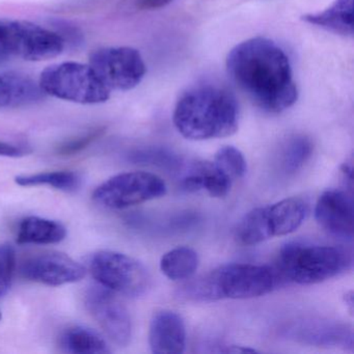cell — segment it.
Masks as SVG:
<instances>
[{
	"mask_svg": "<svg viewBox=\"0 0 354 354\" xmlns=\"http://www.w3.org/2000/svg\"><path fill=\"white\" fill-rule=\"evenodd\" d=\"M225 64L234 84L263 111L281 113L297 101L289 57L273 41H244L230 51Z\"/></svg>",
	"mask_w": 354,
	"mask_h": 354,
	"instance_id": "cell-1",
	"label": "cell"
},
{
	"mask_svg": "<svg viewBox=\"0 0 354 354\" xmlns=\"http://www.w3.org/2000/svg\"><path fill=\"white\" fill-rule=\"evenodd\" d=\"M173 121L179 133L188 140L227 138L238 130L239 109L229 91L205 84L182 95L174 111Z\"/></svg>",
	"mask_w": 354,
	"mask_h": 354,
	"instance_id": "cell-2",
	"label": "cell"
},
{
	"mask_svg": "<svg viewBox=\"0 0 354 354\" xmlns=\"http://www.w3.org/2000/svg\"><path fill=\"white\" fill-rule=\"evenodd\" d=\"M275 275L263 265L233 263L223 265L182 286L180 297L192 301L248 299L272 291Z\"/></svg>",
	"mask_w": 354,
	"mask_h": 354,
	"instance_id": "cell-3",
	"label": "cell"
},
{
	"mask_svg": "<svg viewBox=\"0 0 354 354\" xmlns=\"http://www.w3.org/2000/svg\"><path fill=\"white\" fill-rule=\"evenodd\" d=\"M351 264V254L337 246L290 242L279 256L281 272L298 285L322 283L348 270Z\"/></svg>",
	"mask_w": 354,
	"mask_h": 354,
	"instance_id": "cell-4",
	"label": "cell"
},
{
	"mask_svg": "<svg viewBox=\"0 0 354 354\" xmlns=\"http://www.w3.org/2000/svg\"><path fill=\"white\" fill-rule=\"evenodd\" d=\"M39 84L46 96L80 104H100L111 98V91L92 68L74 62L49 66L41 74Z\"/></svg>",
	"mask_w": 354,
	"mask_h": 354,
	"instance_id": "cell-5",
	"label": "cell"
},
{
	"mask_svg": "<svg viewBox=\"0 0 354 354\" xmlns=\"http://www.w3.org/2000/svg\"><path fill=\"white\" fill-rule=\"evenodd\" d=\"M65 46L57 32L26 20L0 18V59L45 61L59 57Z\"/></svg>",
	"mask_w": 354,
	"mask_h": 354,
	"instance_id": "cell-6",
	"label": "cell"
},
{
	"mask_svg": "<svg viewBox=\"0 0 354 354\" xmlns=\"http://www.w3.org/2000/svg\"><path fill=\"white\" fill-rule=\"evenodd\" d=\"M308 211V204L298 198L254 209L240 221L238 240L244 245H256L270 238L293 233L304 223Z\"/></svg>",
	"mask_w": 354,
	"mask_h": 354,
	"instance_id": "cell-7",
	"label": "cell"
},
{
	"mask_svg": "<svg viewBox=\"0 0 354 354\" xmlns=\"http://www.w3.org/2000/svg\"><path fill=\"white\" fill-rule=\"evenodd\" d=\"M88 269L99 285L127 297L145 295L152 283L148 269L140 261L113 250L92 254Z\"/></svg>",
	"mask_w": 354,
	"mask_h": 354,
	"instance_id": "cell-8",
	"label": "cell"
},
{
	"mask_svg": "<svg viewBox=\"0 0 354 354\" xmlns=\"http://www.w3.org/2000/svg\"><path fill=\"white\" fill-rule=\"evenodd\" d=\"M165 194L167 185L158 176L130 171L113 176L98 186L93 200L103 208L121 210L161 198Z\"/></svg>",
	"mask_w": 354,
	"mask_h": 354,
	"instance_id": "cell-9",
	"label": "cell"
},
{
	"mask_svg": "<svg viewBox=\"0 0 354 354\" xmlns=\"http://www.w3.org/2000/svg\"><path fill=\"white\" fill-rule=\"evenodd\" d=\"M88 66L111 92L136 88L147 72L142 55L131 47L96 49L90 53Z\"/></svg>",
	"mask_w": 354,
	"mask_h": 354,
	"instance_id": "cell-10",
	"label": "cell"
},
{
	"mask_svg": "<svg viewBox=\"0 0 354 354\" xmlns=\"http://www.w3.org/2000/svg\"><path fill=\"white\" fill-rule=\"evenodd\" d=\"M86 306L105 335L120 347L131 341L132 323L129 312L115 292L94 286L86 293Z\"/></svg>",
	"mask_w": 354,
	"mask_h": 354,
	"instance_id": "cell-11",
	"label": "cell"
},
{
	"mask_svg": "<svg viewBox=\"0 0 354 354\" xmlns=\"http://www.w3.org/2000/svg\"><path fill=\"white\" fill-rule=\"evenodd\" d=\"M21 275L42 285L57 286L77 283L86 275V268L64 252L37 254L22 264Z\"/></svg>",
	"mask_w": 354,
	"mask_h": 354,
	"instance_id": "cell-12",
	"label": "cell"
},
{
	"mask_svg": "<svg viewBox=\"0 0 354 354\" xmlns=\"http://www.w3.org/2000/svg\"><path fill=\"white\" fill-rule=\"evenodd\" d=\"M353 198L349 190L323 192L315 207L317 223L327 233L341 239L352 240L354 232Z\"/></svg>",
	"mask_w": 354,
	"mask_h": 354,
	"instance_id": "cell-13",
	"label": "cell"
},
{
	"mask_svg": "<svg viewBox=\"0 0 354 354\" xmlns=\"http://www.w3.org/2000/svg\"><path fill=\"white\" fill-rule=\"evenodd\" d=\"M149 344L153 353H183L186 346V329L181 316L173 310L157 312L151 320Z\"/></svg>",
	"mask_w": 354,
	"mask_h": 354,
	"instance_id": "cell-14",
	"label": "cell"
},
{
	"mask_svg": "<svg viewBox=\"0 0 354 354\" xmlns=\"http://www.w3.org/2000/svg\"><path fill=\"white\" fill-rule=\"evenodd\" d=\"M39 82L21 72L0 74V109L28 106L44 100Z\"/></svg>",
	"mask_w": 354,
	"mask_h": 354,
	"instance_id": "cell-15",
	"label": "cell"
},
{
	"mask_svg": "<svg viewBox=\"0 0 354 354\" xmlns=\"http://www.w3.org/2000/svg\"><path fill=\"white\" fill-rule=\"evenodd\" d=\"M232 181L213 162H196L188 167L181 186L187 192L205 190L213 198H223L231 189Z\"/></svg>",
	"mask_w": 354,
	"mask_h": 354,
	"instance_id": "cell-16",
	"label": "cell"
},
{
	"mask_svg": "<svg viewBox=\"0 0 354 354\" xmlns=\"http://www.w3.org/2000/svg\"><path fill=\"white\" fill-rule=\"evenodd\" d=\"M306 24L344 37L353 35V0H335L324 11L302 17Z\"/></svg>",
	"mask_w": 354,
	"mask_h": 354,
	"instance_id": "cell-17",
	"label": "cell"
},
{
	"mask_svg": "<svg viewBox=\"0 0 354 354\" xmlns=\"http://www.w3.org/2000/svg\"><path fill=\"white\" fill-rule=\"evenodd\" d=\"M67 236L65 225L53 219L28 216L22 219L18 227L19 244H55Z\"/></svg>",
	"mask_w": 354,
	"mask_h": 354,
	"instance_id": "cell-18",
	"label": "cell"
},
{
	"mask_svg": "<svg viewBox=\"0 0 354 354\" xmlns=\"http://www.w3.org/2000/svg\"><path fill=\"white\" fill-rule=\"evenodd\" d=\"M59 344L67 353L103 354L111 352L109 344L98 333L82 325H74L66 329Z\"/></svg>",
	"mask_w": 354,
	"mask_h": 354,
	"instance_id": "cell-19",
	"label": "cell"
},
{
	"mask_svg": "<svg viewBox=\"0 0 354 354\" xmlns=\"http://www.w3.org/2000/svg\"><path fill=\"white\" fill-rule=\"evenodd\" d=\"M198 267V254L187 246H180L169 250L163 254L160 261L161 271L171 281L190 279Z\"/></svg>",
	"mask_w": 354,
	"mask_h": 354,
	"instance_id": "cell-20",
	"label": "cell"
},
{
	"mask_svg": "<svg viewBox=\"0 0 354 354\" xmlns=\"http://www.w3.org/2000/svg\"><path fill=\"white\" fill-rule=\"evenodd\" d=\"M15 182L22 187L44 185L62 192H73L82 185V177L75 171H48L18 176L15 178Z\"/></svg>",
	"mask_w": 354,
	"mask_h": 354,
	"instance_id": "cell-21",
	"label": "cell"
},
{
	"mask_svg": "<svg viewBox=\"0 0 354 354\" xmlns=\"http://www.w3.org/2000/svg\"><path fill=\"white\" fill-rule=\"evenodd\" d=\"M312 152V142L306 136H294L283 146L281 152V167L286 173H295L304 167Z\"/></svg>",
	"mask_w": 354,
	"mask_h": 354,
	"instance_id": "cell-22",
	"label": "cell"
},
{
	"mask_svg": "<svg viewBox=\"0 0 354 354\" xmlns=\"http://www.w3.org/2000/svg\"><path fill=\"white\" fill-rule=\"evenodd\" d=\"M300 339L310 341V343L321 344V345H339L352 346V333L347 330L345 327H339L335 325H316V326H308V328L299 329Z\"/></svg>",
	"mask_w": 354,
	"mask_h": 354,
	"instance_id": "cell-23",
	"label": "cell"
},
{
	"mask_svg": "<svg viewBox=\"0 0 354 354\" xmlns=\"http://www.w3.org/2000/svg\"><path fill=\"white\" fill-rule=\"evenodd\" d=\"M213 163L232 181L243 177L248 169L243 154L235 147L232 146L219 149L215 154Z\"/></svg>",
	"mask_w": 354,
	"mask_h": 354,
	"instance_id": "cell-24",
	"label": "cell"
},
{
	"mask_svg": "<svg viewBox=\"0 0 354 354\" xmlns=\"http://www.w3.org/2000/svg\"><path fill=\"white\" fill-rule=\"evenodd\" d=\"M129 160L134 163L153 165L163 169H178L181 165V160L177 155L159 149H144L132 152Z\"/></svg>",
	"mask_w": 354,
	"mask_h": 354,
	"instance_id": "cell-25",
	"label": "cell"
},
{
	"mask_svg": "<svg viewBox=\"0 0 354 354\" xmlns=\"http://www.w3.org/2000/svg\"><path fill=\"white\" fill-rule=\"evenodd\" d=\"M16 267L15 250L9 244L0 245V296L11 287Z\"/></svg>",
	"mask_w": 354,
	"mask_h": 354,
	"instance_id": "cell-26",
	"label": "cell"
},
{
	"mask_svg": "<svg viewBox=\"0 0 354 354\" xmlns=\"http://www.w3.org/2000/svg\"><path fill=\"white\" fill-rule=\"evenodd\" d=\"M103 132H104V129L101 127L91 129L86 133L63 142L57 148V153L64 155V156H71V155L77 154V153L82 152V150L88 148L95 140H98L102 136Z\"/></svg>",
	"mask_w": 354,
	"mask_h": 354,
	"instance_id": "cell-27",
	"label": "cell"
},
{
	"mask_svg": "<svg viewBox=\"0 0 354 354\" xmlns=\"http://www.w3.org/2000/svg\"><path fill=\"white\" fill-rule=\"evenodd\" d=\"M174 0H130L132 7L138 11H154L162 9Z\"/></svg>",
	"mask_w": 354,
	"mask_h": 354,
	"instance_id": "cell-28",
	"label": "cell"
},
{
	"mask_svg": "<svg viewBox=\"0 0 354 354\" xmlns=\"http://www.w3.org/2000/svg\"><path fill=\"white\" fill-rule=\"evenodd\" d=\"M26 154V150L21 147L9 142H0V156L20 157Z\"/></svg>",
	"mask_w": 354,
	"mask_h": 354,
	"instance_id": "cell-29",
	"label": "cell"
},
{
	"mask_svg": "<svg viewBox=\"0 0 354 354\" xmlns=\"http://www.w3.org/2000/svg\"><path fill=\"white\" fill-rule=\"evenodd\" d=\"M0 320H1V312H0Z\"/></svg>",
	"mask_w": 354,
	"mask_h": 354,
	"instance_id": "cell-30",
	"label": "cell"
}]
</instances>
